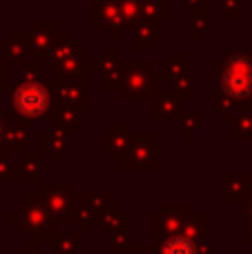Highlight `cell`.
Here are the masks:
<instances>
[{"mask_svg":"<svg viewBox=\"0 0 252 254\" xmlns=\"http://www.w3.org/2000/svg\"><path fill=\"white\" fill-rule=\"evenodd\" d=\"M221 89L230 101L252 96V61L248 56H232L221 74Z\"/></svg>","mask_w":252,"mask_h":254,"instance_id":"cell-1","label":"cell"},{"mask_svg":"<svg viewBox=\"0 0 252 254\" xmlns=\"http://www.w3.org/2000/svg\"><path fill=\"white\" fill-rule=\"evenodd\" d=\"M11 105L20 119L27 121H38L47 114L49 110V96L47 89L38 83H22L20 87L13 92Z\"/></svg>","mask_w":252,"mask_h":254,"instance_id":"cell-2","label":"cell"},{"mask_svg":"<svg viewBox=\"0 0 252 254\" xmlns=\"http://www.w3.org/2000/svg\"><path fill=\"white\" fill-rule=\"evenodd\" d=\"M22 205H20V219H22V228L29 234H34L36 241L38 237L52 232V219L54 216L47 212L45 203L40 201L36 194H22Z\"/></svg>","mask_w":252,"mask_h":254,"instance_id":"cell-3","label":"cell"},{"mask_svg":"<svg viewBox=\"0 0 252 254\" xmlns=\"http://www.w3.org/2000/svg\"><path fill=\"white\" fill-rule=\"evenodd\" d=\"M43 203L54 219L67 221L74 216V196L65 183H47L43 188Z\"/></svg>","mask_w":252,"mask_h":254,"instance_id":"cell-4","label":"cell"},{"mask_svg":"<svg viewBox=\"0 0 252 254\" xmlns=\"http://www.w3.org/2000/svg\"><path fill=\"white\" fill-rule=\"evenodd\" d=\"M223 198L226 201H237V203H246L252 196V174L244 172V174H226L223 176Z\"/></svg>","mask_w":252,"mask_h":254,"instance_id":"cell-5","label":"cell"},{"mask_svg":"<svg viewBox=\"0 0 252 254\" xmlns=\"http://www.w3.org/2000/svg\"><path fill=\"white\" fill-rule=\"evenodd\" d=\"M159 254H201V246L188 234H170L159 243Z\"/></svg>","mask_w":252,"mask_h":254,"instance_id":"cell-6","label":"cell"},{"mask_svg":"<svg viewBox=\"0 0 252 254\" xmlns=\"http://www.w3.org/2000/svg\"><path fill=\"white\" fill-rule=\"evenodd\" d=\"M183 221H186V216H183L181 212L165 210L163 214H156V216H154V234L159 237V234L163 232L165 237H170V234L181 232Z\"/></svg>","mask_w":252,"mask_h":254,"instance_id":"cell-7","label":"cell"},{"mask_svg":"<svg viewBox=\"0 0 252 254\" xmlns=\"http://www.w3.org/2000/svg\"><path fill=\"white\" fill-rule=\"evenodd\" d=\"M76 243H78L76 234H65V237L58 239L56 254H76Z\"/></svg>","mask_w":252,"mask_h":254,"instance_id":"cell-8","label":"cell"},{"mask_svg":"<svg viewBox=\"0 0 252 254\" xmlns=\"http://www.w3.org/2000/svg\"><path fill=\"white\" fill-rule=\"evenodd\" d=\"M235 138L237 140H252V116H248V119H244L239 123V127H237V131H235Z\"/></svg>","mask_w":252,"mask_h":254,"instance_id":"cell-9","label":"cell"},{"mask_svg":"<svg viewBox=\"0 0 252 254\" xmlns=\"http://www.w3.org/2000/svg\"><path fill=\"white\" fill-rule=\"evenodd\" d=\"M244 241H252V221H244Z\"/></svg>","mask_w":252,"mask_h":254,"instance_id":"cell-10","label":"cell"},{"mask_svg":"<svg viewBox=\"0 0 252 254\" xmlns=\"http://www.w3.org/2000/svg\"><path fill=\"white\" fill-rule=\"evenodd\" d=\"M9 172H11L9 161H7V158H0V179H2V176H9Z\"/></svg>","mask_w":252,"mask_h":254,"instance_id":"cell-11","label":"cell"},{"mask_svg":"<svg viewBox=\"0 0 252 254\" xmlns=\"http://www.w3.org/2000/svg\"><path fill=\"white\" fill-rule=\"evenodd\" d=\"M244 221H252V198L246 201V212H244Z\"/></svg>","mask_w":252,"mask_h":254,"instance_id":"cell-12","label":"cell"},{"mask_svg":"<svg viewBox=\"0 0 252 254\" xmlns=\"http://www.w3.org/2000/svg\"><path fill=\"white\" fill-rule=\"evenodd\" d=\"M138 254H152V250H150V248H141V252H138Z\"/></svg>","mask_w":252,"mask_h":254,"instance_id":"cell-13","label":"cell"}]
</instances>
